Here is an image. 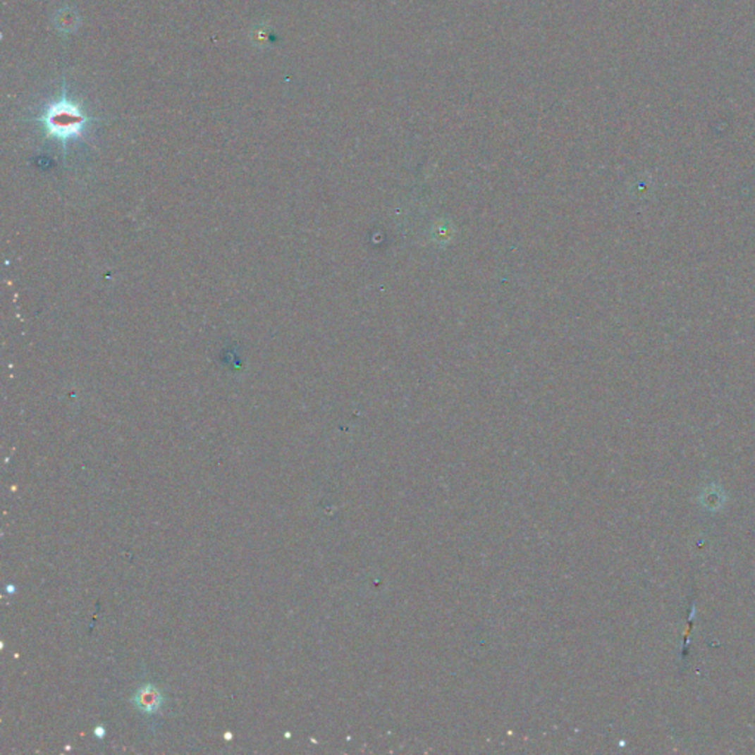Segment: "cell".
<instances>
[{
	"label": "cell",
	"mask_w": 755,
	"mask_h": 755,
	"mask_svg": "<svg viewBox=\"0 0 755 755\" xmlns=\"http://www.w3.org/2000/svg\"><path fill=\"white\" fill-rule=\"evenodd\" d=\"M44 127L46 133L67 142L83 135L89 123V117L85 114L78 104L71 101L63 92L61 99L47 105L39 118Z\"/></svg>",
	"instance_id": "1"
},
{
	"label": "cell",
	"mask_w": 755,
	"mask_h": 755,
	"mask_svg": "<svg viewBox=\"0 0 755 755\" xmlns=\"http://www.w3.org/2000/svg\"><path fill=\"white\" fill-rule=\"evenodd\" d=\"M133 704L143 713H156L164 704V698L159 690L152 685L142 686L133 696Z\"/></svg>",
	"instance_id": "2"
},
{
	"label": "cell",
	"mask_w": 755,
	"mask_h": 755,
	"mask_svg": "<svg viewBox=\"0 0 755 755\" xmlns=\"http://www.w3.org/2000/svg\"><path fill=\"white\" fill-rule=\"evenodd\" d=\"M94 735H96V736H99V737H102V736H104V728H98V729H96V730H94Z\"/></svg>",
	"instance_id": "3"
}]
</instances>
